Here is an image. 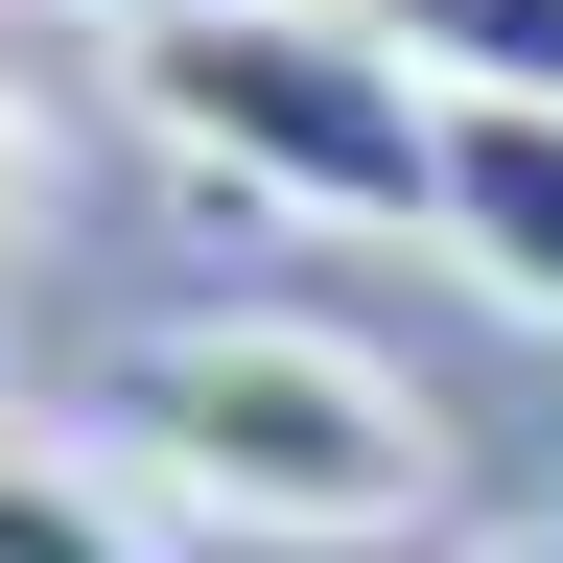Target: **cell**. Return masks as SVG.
Listing matches in <instances>:
<instances>
[{
	"mask_svg": "<svg viewBox=\"0 0 563 563\" xmlns=\"http://www.w3.org/2000/svg\"><path fill=\"white\" fill-rule=\"evenodd\" d=\"M70 422H95L141 493L235 517V540H399V517H422V470H446V422H422L352 329H306V306H188V329H118Z\"/></svg>",
	"mask_w": 563,
	"mask_h": 563,
	"instance_id": "6da1fadb",
	"label": "cell"
},
{
	"mask_svg": "<svg viewBox=\"0 0 563 563\" xmlns=\"http://www.w3.org/2000/svg\"><path fill=\"white\" fill-rule=\"evenodd\" d=\"M118 95L235 211H329V235H422V211H446V95L399 70V24L211 0V24H118Z\"/></svg>",
	"mask_w": 563,
	"mask_h": 563,
	"instance_id": "7a4b0ae2",
	"label": "cell"
},
{
	"mask_svg": "<svg viewBox=\"0 0 563 563\" xmlns=\"http://www.w3.org/2000/svg\"><path fill=\"white\" fill-rule=\"evenodd\" d=\"M493 306H540L563 329V118H517V95H446V211H422Z\"/></svg>",
	"mask_w": 563,
	"mask_h": 563,
	"instance_id": "3957f363",
	"label": "cell"
},
{
	"mask_svg": "<svg viewBox=\"0 0 563 563\" xmlns=\"http://www.w3.org/2000/svg\"><path fill=\"white\" fill-rule=\"evenodd\" d=\"M0 563H165L95 422H70V446H47V422H0Z\"/></svg>",
	"mask_w": 563,
	"mask_h": 563,
	"instance_id": "277c9868",
	"label": "cell"
},
{
	"mask_svg": "<svg viewBox=\"0 0 563 563\" xmlns=\"http://www.w3.org/2000/svg\"><path fill=\"white\" fill-rule=\"evenodd\" d=\"M376 24H399V70H446V95L563 118V0H376Z\"/></svg>",
	"mask_w": 563,
	"mask_h": 563,
	"instance_id": "5b68a950",
	"label": "cell"
},
{
	"mask_svg": "<svg viewBox=\"0 0 563 563\" xmlns=\"http://www.w3.org/2000/svg\"><path fill=\"white\" fill-rule=\"evenodd\" d=\"M24 235H47V118L0 95V258H24Z\"/></svg>",
	"mask_w": 563,
	"mask_h": 563,
	"instance_id": "8992f818",
	"label": "cell"
},
{
	"mask_svg": "<svg viewBox=\"0 0 563 563\" xmlns=\"http://www.w3.org/2000/svg\"><path fill=\"white\" fill-rule=\"evenodd\" d=\"M470 563H563V517H493V540H470Z\"/></svg>",
	"mask_w": 563,
	"mask_h": 563,
	"instance_id": "52a82bcc",
	"label": "cell"
},
{
	"mask_svg": "<svg viewBox=\"0 0 563 563\" xmlns=\"http://www.w3.org/2000/svg\"><path fill=\"white\" fill-rule=\"evenodd\" d=\"M118 24H211V0H118Z\"/></svg>",
	"mask_w": 563,
	"mask_h": 563,
	"instance_id": "ba28073f",
	"label": "cell"
}]
</instances>
